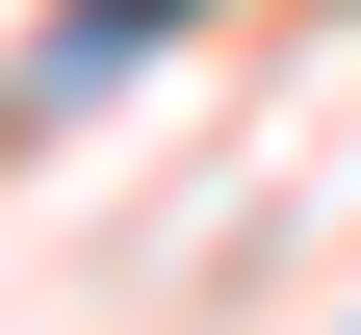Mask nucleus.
I'll use <instances>...</instances> for the list:
<instances>
[{"mask_svg":"<svg viewBox=\"0 0 361 335\" xmlns=\"http://www.w3.org/2000/svg\"><path fill=\"white\" fill-rule=\"evenodd\" d=\"M155 26H207V0H52V78H129Z\"/></svg>","mask_w":361,"mask_h":335,"instance_id":"nucleus-1","label":"nucleus"}]
</instances>
